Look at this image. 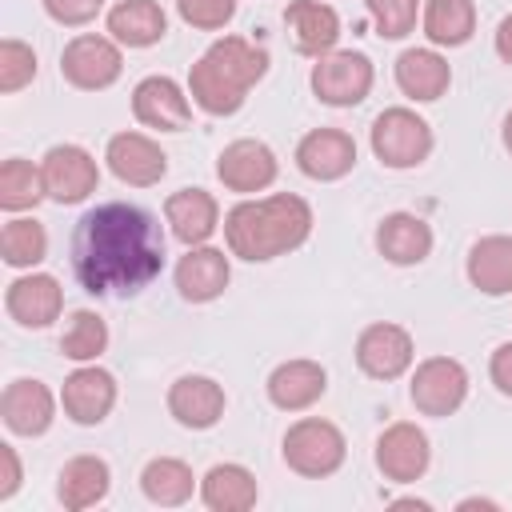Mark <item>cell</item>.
Returning <instances> with one entry per match:
<instances>
[{"instance_id": "obj_36", "label": "cell", "mask_w": 512, "mask_h": 512, "mask_svg": "<svg viewBox=\"0 0 512 512\" xmlns=\"http://www.w3.org/2000/svg\"><path fill=\"white\" fill-rule=\"evenodd\" d=\"M32 80H36V52H32V44L8 36L0 44V92L12 96V92H20Z\"/></svg>"}, {"instance_id": "obj_30", "label": "cell", "mask_w": 512, "mask_h": 512, "mask_svg": "<svg viewBox=\"0 0 512 512\" xmlns=\"http://www.w3.org/2000/svg\"><path fill=\"white\" fill-rule=\"evenodd\" d=\"M424 36L436 48H460L476 32V4L472 0H424L420 12Z\"/></svg>"}, {"instance_id": "obj_11", "label": "cell", "mask_w": 512, "mask_h": 512, "mask_svg": "<svg viewBox=\"0 0 512 512\" xmlns=\"http://www.w3.org/2000/svg\"><path fill=\"white\" fill-rule=\"evenodd\" d=\"M432 464V448L420 424L412 420H396L380 432L376 440V468L384 472V480L392 484H416Z\"/></svg>"}, {"instance_id": "obj_34", "label": "cell", "mask_w": 512, "mask_h": 512, "mask_svg": "<svg viewBox=\"0 0 512 512\" xmlns=\"http://www.w3.org/2000/svg\"><path fill=\"white\" fill-rule=\"evenodd\" d=\"M108 348V324L92 312V308H80L68 316L64 332H60V352L76 364H92L100 352Z\"/></svg>"}, {"instance_id": "obj_3", "label": "cell", "mask_w": 512, "mask_h": 512, "mask_svg": "<svg viewBox=\"0 0 512 512\" xmlns=\"http://www.w3.org/2000/svg\"><path fill=\"white\" fill-rule=\"evenodd\" d=\"M268 72V52L244 36H220L188 72V96L208 116H232L244 96Z\"/></svg>"}, {"instance_id": "obj_16", "label": "cell", "mask_w": 512, "mask_h": 512, "mask_svg": "<svg viewBox=\"0 0 512 512\" xmlns=\"http://www.w3.org/2000/svg\"><path fill=\"white\" fill-rule=\"evenodd\" d=\"M0 416L12 436H44L56 420V396L44 380L20 376L0 396Z\"/></svg>"}, {"instance_id": "obj_24", "label": "cell", "mask_w": 512, "mask_h": 512, "mask_svg": "<svg viewBox=\"0 0 512 512\" xmlns=\"http://www.w3.org/2000/svg\"><path fill=\"white\" fill-rule=\"evenodd\" d=\"M452 84V68L436 48H408L396 56V88L408 100H440Z\"/></svg>"}, {"instance_id": "obj_6", "label": "cell", "mask_w": 512, "mask_h": 512, "mask_svg": "<svg viewBox=\"0 0 512 512\" xmlns=\"http://www.w3.org/2000/svg\"><path fill=\"white\" fill-rule=\"evenodd\" d=\"M120 72H124V52L112 36L80 32L60 52V76L80 92H104L120 80Z\"/></svg>"}, {"instance_id": "obj_32", "label": "cell", "mask_w": 512, "mask_h": 512, "mask_svg": "<svg viewBox=\"0 0 512 512\" xmlns=\"http://www.w3.org/2000/svg\"><path fill=\"white\" fill-rule=\"evenodd\" d=\"M44 196H48V192H44V172H40L32 160L8 156V160L0 164V208H8V212H28V208H36Z\"/></svg>"}, {"instance_id": "obj_14", "label": "cell", "mask_w": 512, "mask_h": 512, "mask_svg": "<svg viewBox=\"0 0 512 512\" xmlns=\"http://www.w3.org/2000/svg\"><path fill=\"white\" fill-rule=\"evenodd\" d=\"M104 160H108L112 176L120 184H128V188H152L168 172L164 148L144 132H116L108 140V148H104Z\"/></svg>"}, {"instance_id": "obj_1", "label": "cell", "mask_w": 512, "mask_h": 512, "mask_svg": "<svg viewBox=\"0 0 512 512\" xmlns=\"http://www.w3.org/2000/svg\"><path fill=\"white\" fill-rule=\"evenodd\" d=\"M164 268L160 220L124 200L96 204L72 232V272L88 296H136Z\"/></svg>"}, {"instance_id": "obj_27", "label": "cell", "mask_w": 512, "mask_h": 512, "mask_svg": "<svg viewBox=\"0 0 512 512\" xmlns=\"http://www.w3.org/2000/svg\"><path fill=\"white\" fill-rule=\"evenodd\" d=\"M112 488V468L108 460L100 456H72L64 468H60V484H56V496L68 512H84L92 504H100Z\"/></svg>"}, {"instance_id": "obj_10", "label": "cell", "mask_w": 512, "mask_h": 512, "mask_svg": "<svg viewBox=\"0 0 512 512\" xmlns=\"http://www.w3.org/2000/svg\"><path fill=\"white\" fill-rule=\"evenodd\" d=\"M412 360H416V344H412L408 328H400L392 320L368 324L356 336V364L372 380H396L412 368Z\"/></svg>"}, {"instance_id": "obj_25", "label": "cell", "mask_w": 512, "mask_h": 512, "mask_svg": "<svg viewBox=\"0 0 512 512\" xmlns=\"http://www.w3.org/2000/svg\"><path fill=\"white\" fill-rule=\"evenodd\" d=\"M376 248L388 264H400V268L420 264L432 252V228L416 212H388L376 228Z\"/></svg>"}, {"instance_id": "obj_23", "label": "cell", "mask_w": 512, "mask_h": 512, "mask_svg": "<svg viewBox=\"0 0 512 512\" xmlns=\"http://www.w3.org/2000/svg\"><path fill=\"white\" fill-rule=\"evenodd\" d=\"M264 388H268V400L280 412H304V408H312L324 396L328 372L316 360H284V364L272 368Z\"/></svg>"}, {"instance_id": "obj_9", "label": "cell", "mask_w": 512, "mask_h": 512, "mask_svg": "<svg viewBox=\"0 0 512 512\" xmlns=\"http://www.w3.org/2000/svg\"><path fill=\"white\" fill-rule=\"evenodd\" d=\"M40 172H44V192L56 204H80L100 188V168H96L92 152L80 144L48 148L40 160Z\"/></svg>"}, {"instance_id": "obj_12", "label": "cell", "mask_w": 512, "mask_h": 512, "mask_svg": "<svg viewBox=\"0 0 512 512\" xmlns=\"http://www.w3.org/2000/svg\"><path fill=\"white\" fill-rule=\"evenodd\" d=\"M276 172H280L276 152H272L264 140H252V136L232 140V144L220 152V160H216L220 184H224L228 192H240V196L272 188V184H276Z\"/></svg>"}, {"instance_id": "obj_17", "label": "cell", "mask_w": 512, "mask_h": 512, "mask_svg": "<svg viewBox=\"0 0 512 512\" xmlns=\"http://www.w3.org/2000/svg\"><path fill=\"white\" fill-rule=\"evenodd\" d=\"M356 164V140L344 128H312L308 136H300L296 144V168L308 180H340L348 176Z\"/></svg>"}, {"instance_id": "obj_22", "label": "cell", "mask_w": 512, "mask_h": 512, "mask_svg": "<svg viewBox=\"0 0 512 512\" xmlns=\"http://www.w3.org/2000/svg\"><path fill=\"white\" fill-rule=\"evenodd\" d=\"M224 388L212 376H180L168 388V412L176 416V424L204 432L224 416Z\"/></svg>"}, {"instance_id": "obj_35", "label": "cell", "mask_w": 512, "mask_h": 512, "mask_svg": "<svg viewBox=\"0 0 512 512\" xmlns=\"http://www.w3.org/2000/svg\"><path fill=\"white\" fill-rule=\"evenodd\" d=\"M420 4L424 0H364L368 16L376 24V36H384V40H404L416 28Z\"/></svg>"}, {"instance_id": "obj_2", "label": "cell", "mask_w": 512, "mask_h": 512, "mask_svg": "<svg viewBox=\"0 0 512 512\" xmlns=\"http://www.w3.org/2000/svg\"><path fill=\"white\" fill-rule=\"evenodd\" d=\"M308 236H312V208L296 192H272V196L240 200V204H232L224 212L228 252L248 260V264H264V260L288 256Z\"/></svg>"}, {"instance_id": "obj_20", "label": "cell", "mask_w": 512, "mask_h": 512, "mask_svg": "<svg viewBox=\"0 0 512 512\" xmlns=\"http://www.w3.org/2000/svg\"><path fill=\"white\" fill-rule=\"evenodd\" d=\"M164 220L184 248H196L208 244V236L220 228V204L204 188H180L164 200Z\"/></svg>"}, {"instance_id": "obj_18", "label": "cell", "mask_w": 512, "mask_h": 512, "mask_svg": "<svg viewBox=\"0 0 512 512\" xmlns=\"http://www.w3.org/2000/svg\"><path fill=\"white\" fill-rule=\"evenodd\" d=\"M4 308L20 328H48L64 312V288L48 272H28L8 284Z\"/></svg>"}, {"instance_id": "obj_28", "label": "cell", "mask_w": 512, "mask_h": 512, "mask_svg": "<svg viewBox=\"0 0 512 512\" xmlns=\"http://www.w3.org/2000/svg\"><path fill=\"white\" fill-rule=\"evenodd\" d=\"M468 280L484 296H508L512 292V236H480L468 248Z\"/></svg>"}, {"instance_id": "obj_42", "label": "cell", "mask_w": 512, "mask_h": 512, "mask_svg": "<svg viewBox=\"0 0 512 512\" xmlns=\"http://www.w3.org/2000/svg\"><path fill=\"white\" fill-rule=\"evenodd\" d=\"M456 508H496V500H480V496H468V500H460Z\"/></svg>"}, {"instance_id": "obj_7", "label": "cell", "mask_w": 512, "mask_h": 512, "mask_svg": "<svg viewBox=\"0 0 512 512\" xmlns=\"http://www.w3.org/2000/svg\"><path fill=\"white\" fill-rule=\"evenodd\" d=\"M376 68L364 52L352 48H332L328 56H320L312 64V92L316 100L332 104V108H352L372 92Z\"/></svg>"}, {"instance_id": "obj_37", "label": "cell", "mask_w": 512, "mask_h": 512, "mask_svg": "<svg viewBox=\"0 0 512 512\" xmlns=\"http://www.w3.org/2000/svg\"><path fill=\"white\" fill-rule=\"evenodd\" d=\"M176 12L184 24L200 32H216L236 16V0H176Z\"/></svg>"}, {"instance_id": "obj_31", "label": "cell", "mask_w": 512, "mask_h": 512, "mask_svg": "<svg viewBox=\"0 0 512 512\" xmlns=\"http://www.w3.org/2000/svg\"><path fill=\"white\" fill-rule=\"evenodd\" d=\"M140 492H144L152 504H160V508H176V504L192 500L196 476H192V468H188L184 460H176V456H152V460L144 464V472H140Z\"/></svg>"}, {"instance_id": "obj_43", "label": "cell", "mask_w": 512, "mask_h": 512, "mask_svg": "<svg viewBox=\"0 0 512 512\" xmlns=\"http://www.w3.org/2000/svg\"><path fill=\"white\" fill-rule=\"evenodd\" d=\"M500 140H504V148L512 152V112L504 116V128H500Z\"/></svg>"}, {"instance_id": "obj_19", "label": "cell", "mask_w": 512, "mask_h": 512, "mask_svg": "<svg viewBox=\"0 0 512 512\" xmlns=\"http://www.w3.org/2000/svg\"><path fill=\"white\" fill-rule=\"evenodd\" d=\"M176 292L188 300V304H208L216 296H224L228 280H232V264L220 248H208V244H196L188 248L180 260H176Z\"/></svg>"}, {"instance_id": "obj_8", "label": "cell", "mask_w": 512, "mask_h": 512, "mask_svg": "<svg viewBox=\"0 0 512 512\" xmlns=\"http://www.w3.org/2000/svg\"><path fill=\"white\" fill-rule=\"evenodd\" d=\"M408 396L424 416H452L468 400V368L452 356H428L416 364Z\"/></svg>"}, {"instance_id": "obj_5", "label": "cell", "mask_w": 512, "mask_h": 512, "mask_svg": "<svg viewBox=\"0 0 512 512\" xmlns=\"http://www.w3.org/2000/svg\"><path fill=\"white\" fill-rule=\"evenodd\" d=\"M372 152L384 168H416L432 152V128L412 108H384L372 120Z\"/></svg>"}, {"instance_id": "obj_39", "label": "cell", "mask_w": 512, "mask_h": 512, "mask_svg": "<svg viewBox=\"0 0 512 512\" xmlns=\"http://www.w3.org/2000/svg\"><path fill=\"white\" fill-rule=\"evenodd\" d=\"M0 464H4V476H0V500H12L16 488H20V480H24V472H20V456H16L12 444H0Z\"/></svg>"}, {"instance_id": "obj_38", "label": "cell", "mask_w": 512, "mask_h": 512, "mask_svg": "<svg viewBox=\"0 0 512 512\" xmlns=\"http://www.w3.org/2000/svg\"><path fill=\"white\" fill-rule=\"evenodd\" d=\"M100 8H104V0H44V12L56 24H68V28H80V24L96 20Z\"/></svg>"}, {"instance_id": "obj_29", "label": "cell", "mask_w": 512, "mask_h": 512, "mask_svg": "<svg viewBox=\"0 0 512 512\" xmlns=\"http://www.w3.org/2000/svg\"><path fill=\"white\" fill-rule=\"evenodd\" d=\"M256 496H260L256 476L244 464H212L200 480V500L212 512H248Z\"/></svg>"}, {"instance_id": "obj_41", "label": "cell", "mask_w": 512, "mask_h": 512, "mask_svg": "<svg viewBox=\"0 0 512 512\" xmlns=\"http://www.w3.org/2000/svg\"><path fill=\"white\" fill-rule=\"evenodd\" d=\"M496 56L504 60V64H512V12L500 20V28H496Z\"/></svg>"}, {"instance_id": "obj_40", "label": "cell", "mask_w": 512, "mask_h": 512, "mask_svg": "<svg viewBox=\"0 0 512 512\" xmlns=\"http://www.w3.org/2000/svg\"><path fill=\"white\" fill-rule=\"evenodd\" d=\"M488 376H492V384H496L504 396H512V340L500 344V348L492 352V360H488Z\"/></svg>"}, {"instance_id": "obj_4", "label": "cell", "mask_w": 512, "mask_h": 512, "mask_svg": "<svg viewBox=\"0 0 512 512\" xmlns=\"http://www.w3.org/2000/svg\"><path fill=\"white\" fill-rule=\"evenodd\" d=\"M344 456H348V440H344V432H340L332 420L304 416V420H296V424L284 432V464H288L296 476L324 480V476L340 472Z\"/></svg>"}, {"instance_id": "obj_33", "label": "cell", "mask_w": 512, "mask_h": 512, "mask_svg": "<svg viewBox=\"0 0 512 512\" xmlns=\"http://www.w3.org/2000/svg\"><path fill=\"white\" fill-rule=\"evenodd\" d=\"M0 256L8 268H36L48 256V232L32 216H12L0 232Z\"/></svg>"}, {"instance_id": "obj_26", "label": "cell", "mask_w": 512, "mask_h": 512, "mask_svg": "<svg viewBox=\"0 0 512 512\" xmlns=\"http://www.w3.org/2000/svg\"><path fill=\"white\" fill-rule=\"evenodd\" d=\"M104 24H108V36L124 48H152L168 32V16L156 0H116Z\"/></svg>"}, {"instance_id": "obj_13", "label": "cell", "mask_w": 512, "mask_h": 512, "mask_svg": "<svg viewBox=\"0 0 512 512\" xmlns=\"http://www.w3.org/2000/svg\"><path fill=\"white\" fill-rule=\"evenodd\" d=\"M132 116L156 132H184L192 124V100L172 76H144L132 88Z\"/></svg>"}, {"instance_id": "obj_21", "label": "cell", "mask_w": 512, "mask_h": 512, "mask_svg": "<svg viewBox=\"0 0 512 512\" xmlns=\"http://www.w3.org/2000/svg\"><path fill=\"white\" fill-rule=\"evenodd\" d=\"M284 24L292 32V44L300 56H328L340 40V16L324 0H288Z\"/></svg>"}, {"instance_id": "obj_15", "label": "cell", "mask_w": 512, "mask_h": 512, "mask_svg": "<svg viewBox=\"0 0 512 512\" xmlns=\"http://www.w3.org/2000/svg\"><path fill=\"white\" fill-rule=\"evenodd\" d=\"M60 404H64V416H68L72 424L92 428V424H100V420L116 408V376H112L108 368H100L96 360H92V364H80V368L64 380Z\"/></svg>"}]
</instances>
